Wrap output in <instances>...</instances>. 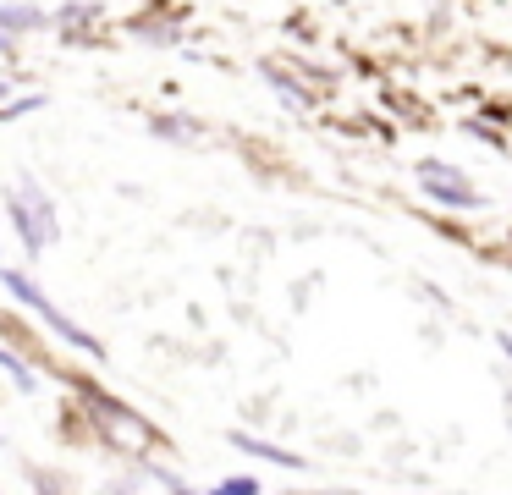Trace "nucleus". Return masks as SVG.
<instances>
[{
    "mask_svg": "<svg viewBox=\"0 0 512 495\" xmlns=\"http://www.w3.org/2000/svg\"><path fill=\"white\" fill-rule=\"evenodd\" d=\"M0 292L12 297V303H23L28 314L39 319V325H50L61 341H67V347H78V352H89L94 363H105V341H100V336H89V330H83L78 319L67 314V308H56V303H50V297H45V286H39L28 270H17V264H0Z\"/></svg>",
    "mask_w": 512,
    "mask_h": 495,
    "instance_id": "f257e3e1",
    "label": "nucleus"
},
{
    "mask_svg": "<svg viewBox=\"0 0 512 495\" xmlns=\"http://www.w3.org/2000/svg\"><path fill=\"white\" fill-rule=\"evenodd\" d=\"M413 176H419V187H424V198H430V204L457 209V215H468V209H485L479 187L468 182L457 165H446V160H419V165H413Z\"/></svg>",
    "mask_w": 512,
    "mask_h": 495,
    "instance_id": "f03ea898",
    "label": "nucleus"
},
{
    "mask_svg": "<svg viewBox=\"0 0 512 495\" xmlns=\"http://www.w3.org/2000/svg\"><path fill=\"white\" fill-rule=\"evenodd\" d=\"M17 193H23V204H28V215H34V226H39V237H45V248H56V242H61V215H56V198H50L45 187L34 182V176H17Z\"/></svg>",
    "mask_w": 512,
    "mask_h": 495,
    "instance_id": "7ed1b4c3",
    "label": "nucleus"
},
{
    "mask_svg": "<svg viewBox=\"0 0 512 495\" xmlns=\"http://www.w3.org/2000/svg\"><path fill=\"white\" fill-rule=\"evenodd\" d=\"M226 440H232V446L243 451V457L270 462V468H287V473H303V468H309V462H303L292 446H276V440H259V435H248V429H232Z\"/></svg>",
    "mask_w": 512,
    "mask_h": 495,
    "instance_id": "20e7f679",
    "label": "nucleus"
},
{
    "mask_svg": "<svg viewBox=\"0 0 512 495\" xmlns=\"http://www.w3.org/2000/svg\"><path fill=\"white\" fill-rule=\"evenodd\" d=\"M0 28H6V33L50 28V11L45 6H28V0H0Z\"/></svg>",
    "mask_w": 512,
    "mask_h": 495,
    "instance_id": "39448f33",
    "label": "nucleus"
},
{
    "mask_svg": "<svg viewBox=\"0 0 512 495\" xmlns=\"http://www.w3.org/2000/svg\"><path fill=\"white\" fill-rule=\"evenodd\" d=\"M0 374L12 380V391H17V396H39V374H34V363H28L17 347H6V341H0Z\"/></svg>",
    "mask_w": 512,
    "mask_h": 495,
    "instance_id": "423d86ee",
    "label": "nucleus"
},
{
    "mask_svg": "<svg viewBox=\"0 0 512 495\" xmlns=\"http://www.w3.org/2000/svg\"><path fill=\"white\" fill-rule=\"evenodd\" d=\"M149 132L166 143H199L204 138V127L193 116H149Z\"/></svg>",
    "mask_w": 512,
    "mask_h": 495,
    "instance_id": "0eeeda50",
    "label": "nucleus"
},
{
    "mask_svg": "<svg viewBox=\"0 0 512 495\" xmlns=\"http://www.w3.org/2000/svg\"><path fill=\"white\" fill-rule=\"evenodd\" d=\"M28 110H45V94H39V88H28V94H12V99H0V121H23Z\"/></svg>",
    "mask_w": 512,
    "mask_h": 495,
    "instance_id": "6e6552de",
    "label": "nucleus"
},
{
    "mask_svg": "<svg viewBox=\"0 0 512 495\" xmlns=\"http://www.w3.org/2000/svg\"><path fill=\"white\" fill-rule=\"evenodd\" d=\"M138 468H144V479L155 484V490H177V495H188L193 484L182 479V473H171V468H160V462H138Z\"/></svg>",
    "mask_w": 512,
    "mask_h": 495,
    "instance_id": "1a4fd4ad",
    "label": "nucleus"
},
{
    "mask_svg": "<svg viewBox=\"0 0 512 495\" xmlns=\"http://www.w3.org/2000/svg\"><path fill=\"white\" fill-rule=\"evenodd\" d=\"M265 83H270V88H276V94H281V99H287V105H309V94H303V88H298V83H292V77H287V72H281V66H265Z\"/></svg>",
    "mask_w": 512,
    "mask_h": 495,
    "instance_id": "9d476101",
    "label": "nucleus"
},
{
    "mask_svg": "<svg viewBox=\"0 0 512 495\" xmlns=\"http://www.w3.org/2000/svg\"><path fill=\"white\" fill-rule=\"evenodd\" d=\"M259 490H265V484H259L254 473H232V479L215 484V495H259Z\"/></svg>",
    "mask_w": 512,
    "mask_h": 495,
    "instance_id": "9b49d317",
    "label": "nucleus"
},
{
    "mask_svg": "<svg viewBox=\"0 0 512 495\" xmlns=\"http://www.w3.org/2000/svg\"><path fill=\"white\" fill-rule=\"evenodd\" d=\"M94 11H100V6H94V0H72V6H61V11H50V22H89V17H94Z\"/></svg>",
    "mask_w": 512,
    "mask_h": 495,
    "instance_id": "f8f14e48",
    "label": "nucleus"
},
{
    "mask_svg": "<svg viewBox=\"0 0 512 495\" xmlns=\"http://www.w3.org/2000/svg\"><path fill=\"white\" fill-rule=\"evenodd\" d=\"M463 132H468V138H479V143H490L496 154H507V138H496V132H485V121H463Z\"/></svg>",
    "mask_w": 512,
    "mask_h": 495,
    "instance_id": "ddd939ff",
    "label": "nucleus"
},
{
    "mask_svg": "<svg viewBox=\"0 0 512 495\" xmlns=\"http://www.w3.org/2000/svg\"><path fill=\"white\" fill-rule=\"evenodd\" d=\"M0 55H6V61L17 55V33H6V28H0Z\"/></svg>",
    "mask_w": 512,
    "mask_h": 495,
    "instance_id": "4468645a",
    "label": "nucleus"
},
{
    "mask_svg": "<svg viewBox=\"0 0 512 495\" xmlns=\"http://www.w3.org/2000/svg\"><path fill=\"white\" fill-rule=\"evenodd\" d=\"M496 347H501V352H507V358H512V330H496Z\"/></svg>",
    "mask_w": 512,
    "mask_h": 495,
    "instance_id": "2eb2a0df",
    "label": "nucleus"
}]
</instances>
